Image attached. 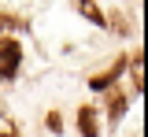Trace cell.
<instances>
[{
	"mask_svg": "<svg viewBox=\"0 0 148 137\" xmlns=\"http://www.w3.org/2000/svg\"><path fill=\"white\" fill-rule=\"evenodd\" d=\"M0 137H18V134H15V130H0Z\"/></svg>",
	"mask_w": 148,
	"mask_h": 137,
	"instance_id": "9c48e42d",
	"label": "cell"
},
{
	"mask_svg": "<svg viewBox=\"0 0 148 137\" xmlns=\"http://www.w3.org/2000/svg\"><path fill=\"white\" fill-rule=\"evenodd\" d=\"M78 130H82V137H96L100 134V126H96V108H92V104H85V108L78 111Z\"/></svg>",
	"mask_w": 148,
	"mask_h": 137,
	"instance_id": "7a4b0ae2",
	"label": "cell"
},
{
	"mask_svg": "<svg viewBox=\"0 0 148 137\" xmlns=\"http://www.w3.org/2000/svg\"><path fill=\"white\" fill-rule=\"evenodd\" d=\"M48 130H52V134H59V115H56V111L48 115Z\"/></svg>",
	"mask_w": 148,
	"mask_h": 137,
	"instance_id": "ba28073f",
	"label": "cell"
},
{
	"mask_svg": "<svg viewBox=\"0 0 148 137\" xmlns=\"http://www.w3.org/2000/svg\"><path fill=\"white\" fill-rule=\"evenodd\" d=\"M0 30H22V19L15 11H0Z\"/></svg>",
	"mask_w": 148,
	"mask_h": 137,
	"instance_id": "8992f818",
	"label": "cell"
},
{
	"mask_svg": "<svg viewBox=\"0 0 148 137\" xmlns=\"http://www.w3.org/2000/svg\"><path fill=\"white\" fill-rule=\"evenodd\" d=\"M18 63H22V45L15 37H0V78H15L18 74Z\"/></svg>",
	"mask_w": 148,
	"mask_h": 137,
	"instance_id": "6da1fadb",
	"label": "cell"
},
{
	"mask_svg": "<svg viewBox=\"0 0 148 137\" xmlns=\"http://www.w3.org/2000/svg\"><path fill=\"white\" fill-rule=\"evenodd\" d=\"M122 67H126V56H119V59H115V63H111V71H108V74H96V78L89 82V89H96V93H100V89H108L111 82L119 78V71H122Z\"/></svg>",
	"mask_w": 148,
	"mask_h": 137,
	"instance_id": "3957f363",
	"label": "cell"
},
{
	"mask_svg": "<svg viewBox=\"0 0 148 137\" xmlns=\"http://www.w3.org/2000/svg\"><path fill=\"white\" fill-rule=\"evenodd\" d=\"M78 8H82V15H85L89 22H96V26H108V15H104V11H100L92 0H78Z\"/></svg>",
	"mask_w": 148,
	"mask_h": 137,
	"instance_id": "277c9868",
	"label": "cell"
},
{
	"mask_svg": "<svg viewBox=\"0 0 148 137\" xmlns=\"http://www.w3.org/2000/svg\"><path fill=\"white\" fill-rule=\"evenodd\" d=\"M130 74H133V89L141 93V89H145V78H141V48H137V56H133V71H130Z\"/></svg>",
	"mask_w": 148,
	"mask_h": 137,
	"instance_id": "52a82bcc",
	"label": "cell"
},
{
	"mask_svg": "<svg viewBox=\"0 0 148 137\" xmlns=\"http://www.w3.org/2000/svg\"><path fill=\"white\" fill-rule=\"evenodd\" d=\"M108 108H111V122H115V119L126 111V97H122V93H111V97H108Z\"/></svg>",
	"mask_w": 148,
	"mask_h": 137,
	"instance_id": "5b68a950",
	"label": "cell"
}]
</instances>
